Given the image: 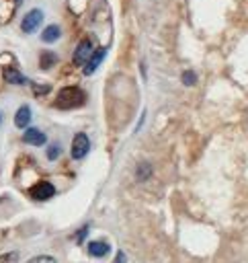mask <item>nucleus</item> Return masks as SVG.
Listing matches in <instances>:
<instances>
[{"mask_svg": "<svg viewBox=\"0 0 248 263\" xmlns=\"http://www.w3.org/2000/svg\"><path fill=\"white\" fill-rule=\"evenodd\" d=\"M86 101V95L82 88L78 86H66L57 92L55 97V107L59 109H74V107H80L82 103Z\"/></svg>", "mask_w": 248, "mask_h": 263, "instance_id": "f257e3e1", "label": "nucleus"}, {"mask_svg": "<svg viewBox=\"0 0 248 263\" xmlns=\"http://www.w3.org/2000/svg\"><path fill=\"white\" fill-rule=\"evenodd\" d=\"M88 150H90V140H88V136H86V134H76L74 140H72V158L80 160V158H84V156L88 154Z\"/></svg>", "mask_w": 248, "mask_h": 263, "instance_id": "f03ea898", "label": "nucleus"}, {"mask_svg": "<svg viewBox=\"0 0 248 263\" xmlns=\"http://www.w3.org/2000/svg\"><path fill=\"white\" fill-rule=\"evenodd\" d=\"M31 197L33 199H37V201H45V199H49V197H53V193H55V187L49 183V181H39V183H35L33 187H31Z\"/></svg>", "mask_w": 248, "mask_h": 263, "instance_id": "7ed1b4c3", "label": "nucleus"}, {"mask_svg": "<svg viewBox=\"0 0 248 263\" xmlns=\"http://www.w3.org/2000/svg\"><path fill=\"white\" fill-rule=\"evenodd\" d=\"M41 21H43V12H41L39 8H33V10H29V12L25 14V18H23V23H20V29H23L25 33H35L37 27L41 25Z\"/></svg>", "mask_w": 248, "mask_h": 263, "instance_id": "20e7f679", "label": "nucleus"}, {"mask_svg": "<svg viewBox=\"0 0 248 263\" xmlns=\"http://www.w3.org/2000/svg\"><path fill=\"white\" fill-rule=\"evenodd\" d=\"M92 41L90 39H82L80 43H78V47H76V51H74V64L76 66H84L88 60H90V55H92Z\"/></svg>", "mask_w": 248, "mask_h": 263, "instance_id": "39448f33", "label": "nucleus"}, {"mask_svg": "<svg viewBox=\"0 0 248 263\" xmlns=\"http://www.w3.org/2000/svg\"><path fill=\"white\" fill-rule=\"evenodd\" d=\"M23 142H27V144H31V146H43V144L47 142V138H45V134H43L41 129L29 127V129L23 134Z\"/></svg>", "mask_w": 248, "mask_h": 263, "instance_id": "423d86ee", "label": "nucleus"}, {"mask_svg": "<svg viewBox=\"0 0 248 263\" xmlns=\"http://www.w3.org/2000/svg\"><path fill=\"white\" fill-rule=\"evenodd\" d=\"M105 53H107V49L105 47H100V49H96V51H92V55H90V60L84 64V74L86 76H90L96 68H98V64L102 62V58H105Z\"/></svg>", "mask_w": 248, "mask_h": 263, "instance_id": "0eeeda50", "label": "nucleus"}, {"mask_svg": "<svg viewBox=\"0 0 248 263\" xmlns=\"http://www.w3.org/2000/svg\"><path fill=\"white\" fill-rule=\"evenodd\" d=\"M109 251H111V247L105 240H92V242H88V253L92 257H105Z\"/></svg>", "mask_w": 248, "mask_h": 263, "instance_id": "6e6552de", "label": "nucleus"}, {"mask_svg": "<svg viewBox=\"0 0 248 263\" xmlns=\"http://www.w3.org/2000/svg\"><path fill=\"white\" fill-rule=\"evenodd\" d=\"M31 123V109L27 107V105H23L18 111H16V115H14V125L16 127H27Z\"/></svg>", "mask_w": 248, "mask_h": 263, "instance_id": "1a4fd4ad", "label": "nucleus"}, {"mask_svg": "<svg viewBox=\"0 0 248 263\" xmlns=\"http://www.w3.org/2000/svg\"><path fill=\"white\" fill-rule=\"evenodd\" d=\"M59 35H61L59 27H57V25H49V27H45V29H43L41 39H43L45 43H53L55 39H59Z\"/></svg>", "mask_w": 248, "mask_h": 263, "instance_id": "9d476101", "label": "nucleus"}, {"mask_svg": "<svg viewBox=\"0 0 248 263\" xmlns=\"http://www.w3.org/2000/svg\"><path fill=\"white\" fill-rule=\"evenodd\" d=\"M4 78H6V82H10V84H25V82H27V78H25L18 70H14V68H6V70H4Z\"/></svg>", "mask_w": 248, "mask_h": 263, "instance_id": "9b49d317", "label": "nucleus"}, {"mask_svg": "<svg viewBox=\"0 0 248 263\" xmlns=\"http://www.w3.org/2000/svg\"><path fill=\"white\" fill-rule=\"evenodd\" d=\"M152 177V164L150 162H139L135 166V179L137 181H148Z\"/></svg>", "mask_w": 248, "mask_h": 263, "instance_id": "f8f14e48", "label": "nucleus"}, {"mask_svg": "<svg viewBox=\"0 0 248 263\" xmlns=\"http://www.w3.org/2000/svg\"><path fill=\"white\" fill-rule=\"evenodd\" d=\"M55 60H57V55H55L53 51H43L41 58H39V66H41V70H49V68L55 64Z\"/></svg>", "mask_w": 248, "mask_h": 263, "instance_id": "ddd939ff", "label": "nucleus"}, {"mask_svg": "<svg viewBox=\"0 0 248 263\" xmlns=\"http://www.w3.org/2000/svg\"><path fill=\"white\" fill-rule=\"evenodd\" d=\"M195 82H197V76H195V72L187 70V72L182 74V84H184V86H193Z\"/></svg>", "mask_w": 248, "mask_h": 263, "instance_id": "4468645a", "label": "nucleus"}, {"mask_svg": "<svg viewBox=\"0 0 248 263\" xmlns=\"http://www.w3.org/2000/svg\"><path fill=\"white\" fill-rule=\"evenodd\" d=\"M27 263H57V261L53 257H49V255H37L33 259H29Z\"/></svg>", "mask_w": 248, "mask_h": 263, "instance_id": "2eb2a0df", "label": "nucleus"}, {"mask_svg": "<svg viewBox=\"0 0 248 263\" xmlns=\"http://www.w3.org/2000/svg\"><path fill=\"white\" fill-rule=\"evenodd\" d=\"M59 156V144H51L49 148H47V158L49 160H55Z\"/></svg>", "mask_w": 248, "mask_h": 263, "instance_id": "dca6fc26", "label": "nucleus"}, {"mask_svg": "<svg viewBox=\"0 0 248 263\" xmlns=\"http://www.w3.org/2000/svg\"><path fill=\"white\" fill-rule=\"evenodd\" d=\"M16 259H18L16 253H4V255H0V263H16Z\"/></svg>", "mask_w": 248, "mask_h": 263, "instance_id": "f3484780", "label": "nucleus"}, {"mask_svg": "<svg viewBox=\"0 0 248 263\" xmlns=\"http://www.w3.org/2000/svg\"><path fill=\"white\" fill-rule=\"evenodd\" d=\"M86 232H88V224H86V226H82V230H78V234H76V242H82V240H84V236H86Z\"/></svg>", "mask_w": 248, "mask_h": 263, "instance_id": "a211bd4d", "label": "nucleus"}, {"mask_svg": "<svg viewBox=\"0 0 248 263\" xmlns=\"http://www.w3.org/2000/svg\"><path fill=\"white\" fill-rule=\"evenodd\" d=\"M49 90V86H37L35 84V95H43V92H47Z\"/></svg>", "mask_w": 248, "mask_h": 263, "instance_id": "6ab92c4d", "label": "nucleus"}, {"mask_svg": "<svg viewBox=\"0 0 248 263\" xmlns=\"http://www.w3.org/2000/svg\"><path fill=\"white\" fill-rule=\"evenodd\" d=\"M125 261H127V259H125V253H123V251H119V253H117L115 263H125Z\"/></svg>", "mask_w": 248, "mask_h": 263, "instance_id": "aec40b11", "label": "nucleus"}, {"mask_svg": "<svg viewBox=\"0 0 248 263\" xmlns=\"http://www.w3.org/2000/svg\"><path fill=\"white\" fill-rule=\"evenodd\" d=\"M0 123H2V113H0Z\"/></svg>", "mask_w": 248, "mask_h": 263, "instance_id": "412c9836", "label": "nucleus"}]
</instances>
